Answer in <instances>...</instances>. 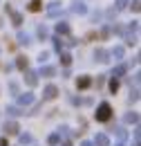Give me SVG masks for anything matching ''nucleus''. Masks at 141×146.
<instances>
[{
    "label": "nucleus",
    "mask_w": 141,
    "mask_h": 146,
    "mask_svg": "<svg viewBox=\"0 0 141 146\" xmlns=\"http://www.w3.org/2000/svg\"><path fill=\"white\" fill-rule=\"evenodd\" d=\"M94 117H96V121H110V117H112V108H110V104H101L96 112H94Z\"/></svg>",
    "instance_id": "nucleus-1"
},
{
    "label": "nucleus",
    "mask_w": 141,
    "mask_h": 146,
    "mask_svg": "<svg viewBox=\"0 0 141 146\" xmlns=\"http://www.w3.org/2000/svg\"><path fill=\"white\" fill-rule=\"evenodd\" d=\"M56 94H58V88H56V86H47V88L43 90V99L52 101V99H56Z\"/></svg>",
    "instance_id": "nucleus-2"
},
{
    "label": "nucleus",
    "mask_w": 141,
    "mask_h": 146,
    "mask_svg": "<svg viewBox=\"0 0 141 146\" xmlns=\"http://www.w3.org/2000/svg\"><path fill=\"white\" fill-rule=\"evenodd\" d=\"M2 130H5V135H16L18 133V124L16 121H5V124H2Z\"/></svg>",
    "instance_id": "nucleus-3"
},
{
    "label": "nucleus",
    "mask_w": 141,
    "mask_h": 146,
    "mask_svg": "<svg viewBox=\"0 0 141 146\" xmlns=\"http://www.w3.org/2000/svg\"><path fill=\"white\" fill-rule=\"evenodd\" d=\"M94 146H110V137H107L105 133H99L94 137Z\"/></svg>",
    "instance_id": "nucleus-4"
},
{
    "label": "nucleus",
    "mask_w": 141,
    "mask_h": 146,
    "mask_svg": "<svg viewBox=\"0 0 141 146\" xmlns=\"http://www.w3.org/2000/svg\"><path fill=\"white\" fill-rule=\"evenodd\" d=\"M32 101H34V94H32V92H25V94H18V104H20V106H29Z\"/></svg>",
    "instance_id": "nucleus-5"
},
{
    "label": "nucleus",
    "mask_w": 141,
    "mask_h": 146,
    "mask_svg": "<svg viewBox=\"0 0 141 146\" xmlns=\"http://www.w3.org/2000/svg\"><path fill=\"white\" fill-rule=\"evenodd\" d=\"M36 76H38L36 72H27V76H25V81H27V86H32V88H34L36 83H38V79H36Z\"/></svg>",
    "instance_id": "nucleus-6"
},
{
    "label": "nucleus",
    "mask_w": 141,
    "mask_h": 146,
    "mask_svg": "<svg viewBox=\"0 0 141 146\" xmlns=\"http://www.w3.org/2000/svg\"><path fill=\"white\" fill-rule=\"evenodd\" d=\"M123 121L125 124H137V121H139V115H137V112H128L123 117Z\"/></svg>",
    "instance_id": "nucleus-7"
},
{
    "label": "nucleus",
    "mask_w": 141,
    "mask_h": 146,
    "mask_svg": "<svg viewBox=\"0 0 141 146\" xmlns=\"http://www.w3.org/2000/svg\"><path fill=\"white\" fill-rule=\"evenodd\" d=\"M90 83H92V81H90V76H81V79L76 81V86H78L81 90H85V88H90Z\"/></svg>",
    "instance_id": "nucleus-8"
},
{
    "label": "nucleus",
    "mask_w": 141,
    "mask_h": 146,
    "mask_svg": "<svg viewBox=\"0 0 141 146\" xmlns=\"http://www.w3.org/2000/svg\"><path fill=\"white\" fill-rule=\"evenodd\" d=\"M7 115H9V117H20V115H25V112L20 108H16V106H9V108H7Z\"/></svg>",
    "instance_id": "nucleus-9"
},
{
    "label": "nucleus",
    "mask_w": 141,
    "mask_h": 146,
    "mask_svg": "<svg viewBox=\"0 0 141 146\" xmlns=\"http://www.w3.org/2000/svg\"><path fill=\"white\" fill-rule=\"evenodd\" d=\"M114 135H117L119 139H125V137H128V133H125V130H123L121 126H117V128H114Z\"/></svg>",
    "instance_id": "nucleus-10"
},
{
    "label": "nucleus",
    "mask_w": 141,
    "mask_h": 146,
    "mask_svg": "<svg viewBox=\"0 0 141 146\" xmlns=\"http://www.w3.org/2000/svg\"><path fill=\"white\" fill-rule=\"evenodd\" d=\"M52 146H56V144H61V135L58 133H54V135H49V139H47Z\"/></svg>",
    "instance_id": "nucleus-11"
},
{
    "label": "nucleus",
    "mask_w": 141,
    "mask_h": 146,
    "mask_svg": "<svg viewBox=\"0 0 141 146\" xmlns=\"http://www.w3.org/2000/svg\"><path fill=\"white\" fill-rule=\"evenodd\" d=\"M56 32H58V34H67V32H70V27H67L65 23H58V25H56Z\"/></svg>",
    "instance_id": "nucleus-12"
},
{
    "label": "nucleus",
    "mask_w": 141,
    "mask_h": 146,
    "mask_svg": "<svg viewBox=\"0 0 141 146\" xmlns=\"http://www.w3.org/2000/svg\"><path fill=\"white\" fill-rule=\"evenodd\" d=\"M94 56H96V61H107V58H105V56H107L105 50H96V52H94Z\"/></svg>",
    "instance_id": "nucleus-13"
},
{
    "label": "nucleus",
    "mask_w": 141,
    "mask_h": 146,
    "mask_svg": "<svg viewBox=\"0 0 141 146\" xmlns=\"http://www.w3.org/2000/svg\"><path fill=\"white\" fill-rule=\"evenodd\" d=\"M18 139H20V144H32V135H27V133H25V135H20Z\"/></svg>",
    "instance_id": "nucleus-14"
},
{
    "label": "nucleus",
    "mask_w": 141,
    "mask_h": 146,
    "mask_svg": "<svg viewBox=\"0 0 141 146\" xmlns=\"http://www.w3.org/2000/svg\"><path fill=\"white\" fill-rule=\"evenodd\" d=\"M54 72H56L54 68H43V70H40V74H43V76H54Z\"/></svg>",
    "instance_id": "nucleus-15"
},
{
    "label": "nucleus",
    "mask_w": 141,
    "mask_h": 146,
    "mask_svg": "<svg viewBox=\"0 0 141 146\" xmlns=\"http://www.w3.org/2000/svg\"><path fill=\"white\" fill-rule=\"evenodd\" d=\"M29 9H32V11H38V9H40V0H32Z\"/></svg>",
    "instance_id": "nucleus-16"
},
{
    "label": "nucleus",
    "mask_w": 141,
    "mask_h": 146,
    "mask_svg": "<svg viewBox=\"0 0 141 146\" xmlns=\"http://www.w3.org/2000/svg\"><path fill=\"white\" fill-rule=\"evenodd\" d=\"M112 74H114V76H121V74H125V65H119V68H117Z\"/></svg>",
    "instance_id": "nucleus-17"
},
{
    "label": "nucleus",
    "mask_w": 141,
    "mask_h": 146,
    "mask_svg": "<svg viewBox=\"0 0 141 146\" xmlns=\"http://www.w3.org/2000/svg\"><path fill=\"white\" fill-rule=\"evenodd\" d=\"M110 90H112V92L119 90V81H117V79H112V81H110Z\"/></svg>",
    "instance_id": "nucleus-18"
},
{
    "label": "nucleus",
    "mask_w": 141,
    "mask_h": 146,
    "mask_svg": "<svg viewBox=\"0 0 141 146\" xmlns=\"http://www.w3.org/2000/svg\"><path fill=\"white\" fill-rule=\"evenodd\" d=\"M61 61H63V65H70V63H72V56L70 54H63V56H61Z\"/></svg>",
    "instance_id": "nucleus-19"
},
{
    "label": "nucleus",
    "mask_w": 141,
    "mask_h": 146,
    "mask_svg": "<svg viewBox=\"0 0 141 146\" xmlns=\"http://www.w3.org/2000/svg\"><path fill=\"white\" fill-rule=\"evenodd\" d=\"M112 56H117V58H121V56H123V50H121V47H114V52H112Z\"/></svg>",
    "instance_id": "nucleus-20"
},
{
    "label": "nucleus",
    "mask_w": 141,
    "mask_h": 146,
    "mask_svg": "<svg viewBox=\"0 0 141 146\" xmlns=\"http://www.w3.org/2000/svg\"><path fill=\"white\" fill-rule=\"evenodd\" d=\"M74 11H78V14H83V11H85V7H83L81 2H76V7H74Z\"/></svg>",
    "instance_id": "nucleus-21"
},
{
    "label": "nucleus",
    "mask_w": 141,
    "mask_h": 146,
    "mask_svg": "<svg viewBox=\"0 0 141 146\" xmlns=\"http://www.w3.org/2000/svg\"><path fill=\"white\" fill-rule=\"evenodd\" d=\"M18 68L25 70V68H27V61H25V58H18Z\"/></svg>",
    "instance_id": "nucleus-22"
},
{
    "label": "nucleus",
    "mask_w": 141,
    "mask_h": 146,
    "mask_svg": "<svg viewBox=\"0 0 141 146\" xmlns=\"http://www.w3.org/2000/svg\"><path fill=\"white\" fill-rule=\"evenodd\" d=\"M125 2H128V0H119V9H123V7H125Z\"/></svg>",
    "instance_id": "nucleus-23"
},
{
    "label": "nucleus",
    "mask_w": 141,
    "mask_h": 146,
    "mask_svg": "<svg viewBox=\"0 0 141 146\" xmlns=\"http://www.w3.org/2000/svg\"><path fill=\"white\" fill-rule=\"evenodd\" d=\"M81 146H94V144H92V142H83Z\"/></svg>",
    "instance_id": "nucleus-24"
},
{
    "label": "nucleus",
    "mask_w": 141,
    "mask_h": 146,
    "mask_svg": "<svg viewBox=\"0 0 141 146\" xmlns=\"http://www.w3.org/2000/svg\"><path fill=\"white\" fill-rule=\"evenodd\" d=\"M63 146H72V144H70V142H65V144H63Z\"/></svg>",
    "instance_id": "nucleus-25"
},
{
    "label": "nucleus",
    "mask_w": 141,
    "mask_h": 146,
    "mask_svg": "<svg viewBox=\"0 0 141 146\" xmlns=\"http://www.w3.org/2000/svg\"><path fill=\"white\" fill-rule=\"evenodd\" d=\"M117 146H125V144H117Z\"/></svg>",
    "instance_id": "nucleus-26"
}]
</instances>
